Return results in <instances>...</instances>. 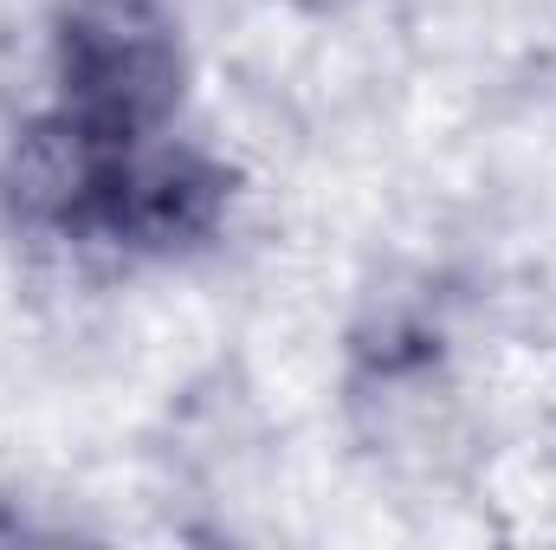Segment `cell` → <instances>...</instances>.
<instances>
[{
	"label": "cell",
	"instance_id": "cell-1",
	"mask_svg": "<svg viewBox=\"0 0 556 550\" xmlns=\"http://www.w3.org/2000/svg\"><path fill=\"white\" fill-rule=\"evenodd\" d=\"M52 104L104 137H155L188 98V39L168 0H65L52 20Z\"/></svg>",
	"mask_w": 556,
	"mask_h": 550
},
{
	"label": "cell",
	"instance_id": "cell-4",
	"mask_svg": "<svg viewBox=\"0 0 556 550\" xmlns=\"http://www.w3.org/2000/svg\"><path fill=\"white\" fill-rule=\"evenodd\" d=\"M285 7H298V13H343V7H356V0H285Z\"/></svg>",
	"mask_w": 556,
	"mask_h": 550
},
{
	"label": "cell",
	"instance_id": "cell-2",
	"mask_svg": "<svg viewBox=\"0 0 556 550\" xmlns=\"http://www.w3.org/2000/svg\"><path fill=\"white\" fill-rule=\"evenodd\" d=\"M233 195H240L233 168L220 155H207L201 142H181L168 130L130 137L117 149V168L104 188L98 240H111L124 253H155V260L194 253L227 227Z\"/></svg>",
	"mask_w": 556,
	"mask_h": 550
},
{
	"label": "cell",
	"instance_id": "cell-3",
	"mask_svg": "<svg viewBox=\"0 0 556 550\" xmlns=\"http://www.w3.org/2000/svg\"><path fill=\"white\" fill-rule=\"evenodd\" d=\"M130 137H104L72 111H39L0 162V201L20 227L59 234V240H98L104 188L117 168V149Z\"/></svg>",
	"mask_w": 556,
	"mask_h": 550
}]
</instances>
